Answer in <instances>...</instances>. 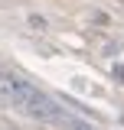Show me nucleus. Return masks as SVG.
Masks as SVG:
<instances>
[{
	"label": "nucleus",
	"mask_w": 124,
	"mask_h": 130,
	"mask_svg": "<svg viewBox=\"0 0 124 130\" xmlns=\"http://www.w3.org/2000/svg\"><path fill=\"white\" fill-rule=\"evenodd\" d=\"M20 111L23 114H30L33 120H43V124H59V120H65V114H62V107L52 101L49 94H43L39 88L33 91L23 104H20Z\"/></svg>",
	"instance_id": "obj_1"
},
{
	"label": "nucleus",
	"mask_w": 124,
	"mask_h": 130,
	"mask_svg": "<svg viewBox=\"0 0 124 130\" xmlns=\"http://www.w3.org/2000/svg\"><path fill=\"white\" fill-rule=\"evenodd\" d=\"M65 127L69 130H98L92 120H82V117H65Z\"/></svg>",
	"instance_id": "obj_2"
},
{
	"label": "nucleus",
	"mask_w": 124,
	"mask_h": 130,
	"mask_svg": "<svg viewBox=\"0 0 124 130\" xmlns=\"http://www.w3.org/2000/svg\"><path fill=\"white\" fill-rule=\"evenodd\" d=\"M114 78H118V81H124V65H114Z\"/></svg>",
	"instance_id": "obj_3"
}]
</instances>
